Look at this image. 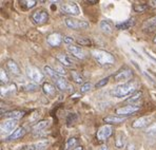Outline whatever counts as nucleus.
Returning <instances> with one entry per match:
<instances>
[{
	"mask_svg": "<svg viewBox=\"0 0 156 150\" xmlns=\"http://www.w3.org/2000/svg\"><path fill=\"white\" fill-rule=\"evenodd\" d=\"M32 20H33V22L35 24L42 25L49 20V13L45 10H43V9L36 10L35 12H33V14H32Z\"/></svg>",
	"mask_w": 156,
	"mask_h": 150,
	"instance_id": "7",
	"label": "nucleus"
},
{
	"mask_svg": "<svg viewBox=\"0 0 156 150\" xmlns=\"http://www.w3.org/2000/svg\"><path fill=\"white\" fill-rule=\"evenodd\" d=\"M109 79H110V77H105V78H102V79H100L99 82L96 84V88L97 89H100V88H104L105 85L109 82Z\"/></svg>",
	"mask_w": 156,
	"mask_h": 150,
	"instance_id": "34",
	"label": "nucleus"
},
{
	"mask_svg": "<svg viewBox=\"0 0 156 150\" xmlns=\"http://www.w3.org/2000/svg\"><path fill=\"white\" fill-rule=\"evenodd\" d=\"M73 150H83V148H82L81 146H78V147H76V148H74Z\"/></svg>",
	"mask_w": 156,
	"mask_h": 150,
	"instance_id": "42",
	"label": "nucleus"
},
{
	"mask_svg": "<svg viewBox=\"0 0 156 150\" xmlns=\"http://www.w3.org/2000/svg\"><path fill=\"white\" fill-rule=\"evenodd\" d=\"M24 114H26V112L21 111V110H11V111L5 112L4 116L8 119H16L17 121V119H21Z\"/></svg>",
	"mask_w": 156,
	"mask_h": 150,
	"instance_id": "17",
	"label": "nucleus"
},
{
	"mask_svg": "<svg viewBox=\"0 0 156 150\" xmlns=\"http://www.w3.org/2000/svg\"><path fill=\"white\" fill-rule=\"evenodd\" d=\"M68 51L73 55L74 57H76L78 59H84L86 58V53L80 47L75 45H69L68 46Z\"/></svg>",
	"mask_w": 156,
	"mask_h": 150,
	"instance_id": "12",
	"label": "nucleus"
},
{
	"mask_svg": "<svg viewBox=\"0 0 156 150\" xmlns=\"http://www.w3.org/2000/svg\"><path fill=\"white\" fill-rule=\"evenodd\" d=\"M54 82H55V86H56V88L60 90V91H65V90L68 89L69 84H68V82H66V78H63V76L58 75L57 77L54 78Z\"/></svg>",
	"mask_w": 156,
	"mask_h": 150,
	"instance_id": "16",
	"label": "nucleus"
},
{
	"mask_svg": "<svg viewBox=\"0 0 156 150\" xmlns=\"http://www.w3.org/2000/svg\"><path fill=\"white\" fill-rule=\"evenodd\" d=\"M65 24L68 27L72 30H75V31H79V30H84L88 29L90 27L89 22L84 21V20H79L76 19V18L73 17H68L65 19Z\"/></svg>",
	"mask_w": 156,
	"mask_h": 150,
	"instance_id": "4",
	"label": "nucleus"
},
{
	"mask_svg": "<svg viewBox=\"0 0 156 150\" xmlns=\"http://www.w3.org/2000/svg\"><path fill=\"white\" fill-rule=\"evenodd\" d=\"M20 3H21V5H26L27 9H32L34 8V6H36V4H37V1H35V0H26V1H20Z\"/></svg>",
	"mask_w": 156,
	"mask_h": 150,
	"instance_id": "32",
	"label": "nucleus"
},
{
	"mask_svg": "<svg viewBox=\"0 0 156 150\" xmlns=\"http://www.w3.org/2000/svg\"><path fill=\"white\" fill-rule=\"evenodd\" d=\"M24 134H26V129H24L23 127H19V128H17L15 131H14L10 137H6V140L8 141H15V140H18V138H21Z\"/></svg>",
	"mask_w": 156,
	"mask_h": 150,
	"instance_id": "19",
	"label": "nucleus"
},
{
	"mask_svg": "<svg viewBox=\"0 0 156 150\" xmlns=\"http://www.w3.org/2000/svg\"><path fill=\"white\" fill-rule=\"evenodd\" d=\"M150 122H151L150 116H141V117H139V119H135V121L133 122L132 126L134 127V128H144V127L148 126L149 124H150Z\"/></svg>",
	"mask_w": 156,
	"mask_h": 150,
	"instance_id": "15",
	"label": "nucleus"
},
{
	"mask_svg": "<svg viewBox=\"0 0 156 150\" xmlns=\"http://www.w3.org/2000/svg\"><path fill=\"white\" fill-rule=\"evenodd\" d=\"M6 68L8 70L12 73L13 75H19L20 74V69L18 67V64L13 60V59H9L6 61Z\"/></svg>",
	"mask_w": 156,
	"mask_h": 150,
	"instance_id": "20",
	"label": "nucleus"
},
{
	"mask_svg": "<svg viewBox=\"0 0 156 150\" xmlns=\"http://www.w3.org/2000/svg\"><path fill=\"white\" fill-rule=\"evenodd\" d=\"M147 133L148 134H156V123H153L147 128Z\"/></svg>",
	"mask_w": 156,
	"mask_h": 150,
	"instance_id": "37",
	"label": "nucleus"
},
{
	"mask_svg": "<svg viewBox=\"0 0 156 150\" xmlns=\"http://www.w3.org/2000/svg\"><path fill=\"white\" fill-rule=\"evenodd\" d=\"M17 127V121L16 119H5L0 125V130H1V135H8L10 137L11 134L16 130Z\"/></svg>",
	"mask_w": 156,
	"mask_h": 150,
	"instance_id": "6",
	"label": "nucleus"
},
{
	"mask_svg": "<svg viewBox=\"0 0 156 150\" xmlns=\"http://www.w3.org/2000/svg\"><path fill=\"white\" fill-rule=\"evenodd\" d=\"M42 90L45 95L50 96V97L54 96L55 93H56V88L53 86L52 84H50V82H44V84L42 85Z\"/></svg>",
	"mask_w": 156,
	"mask_h": 150,
	"instance_id": "25",
	"label": "nucleus"
},
{
	"mask_svg": "<svg viewBox=\"0 0 156 150\" xmlns=\"http://www.w3.org/2000/svg\"><path fill=\"white\" fill-rule=\"evenodd\" d=\"M126 145V137L122 132H119L116 137V141H115V146L117 148H123Z\"/></svg>",
	"mask_w": 156,
	"mask_h": 150,
	"instance_id": "28",
	"label": "nucleus"
},
{
	"mask_svg": "<svg viewBox=\"0 0 156 150\" xmlns=\"http://www.w3.org/2000/svg\"><path fill=\"white\" fill-rule=\"evenodd\" d=\"M134 18H129V19L125 20V21H121L119 24H117L115 27L117 30H120V31H123V30H129L130 27H132L134 25L135 21Z\"/></svg>",
	"mask_w": 156,
	"mask_h": 150,
	"instance_id": "18",
	"label": "nucleus"
},
{
	"mask_svg": "<svg viewBox=\"0 0 156 150\" xmlns=\"http://www.w3.org/2000/svg\"><path fill=\"white\" fill-rule=\"evenodd\" d=\"M16 92V86L14 84H10L8 86L1 87V96H10Z\"/></svg>",
	"mask_w": 156,
	"mask_h": 150,
	"instance_id": "23",
	"label": "nucleus"
},
{
	"mask_svg": "<svg viewBox=\"0 0 156 150\" xmlns=\"http://www.w3.org/2000/svg\"><path fill=\"white\" fill-rule=\"evenodd\" d=\"M144 30L146 31H153V30L156 29V15L153 16V17L149 18L147 19L146 21L144 22V25H143Z\"/></svg>",
	"mask_w": 156,
	"mask_h": 150,
	"instance_id": "22",
	"label": "nucleus"
},
{
	"mask_svg": "<svg viewBox=\"0 0 156 150\" xmlns=\"http://www.w3.org/2000/svg\"><path fill=\"white\" fill-rule=\"evenodd\" d=\"M141 96H143V92L136 91V92H134L132 95H130L128 98H126V103H130V105H133V103L140 100Z\"/></svg>",
	"mask_w": 156,
	"mask_h": 150,
	"instance_id": "27",
	"label": "nucleus"
},
{
	"mask_svg": "<svg viewBox=\"0 0 156 150\" xmlns=\"http://www.w3.org/2000/svg\"><path fill=\"white\" fill-rule=\"evenodd\" d=\"M71 77H72V79L74 80L76 84H79V85L80 84H81V85L84 84L83 76L80 74L79 72H77V71H72V72H71Z\"/></svg>",
	"mask_w": 156,
	"mask_h": 150,
	"instance_id": "29",
	"label": "nucleus"
},
{
	"mask_svg": "<svg viewBox=\"0 0 156 150\" xmlns=\"http://www.w3.org/2000/svg\"><path fill=\"white\" fill-rule=\"evenodd\" d=\"M61 41H62V36L59 33H52L47 38V42L51 47H58V46H60Z\"/></svg>",
	"mask_w": 156,
	"mask_h": 150,
	"instance_id": "13",
	"label": "nucleus"
},
{
	"mask_svg": "<svg viewBox=\"0 0 156 150\" xmlns=\"http://www.w3.org/2000/svg\"><path fill=\"white\" fill-rule=\"evenodd\" d=\"M27 76H29L30 79H31L33 82H35V84H41L42 80H43V78H44L43 73L41 72L38 68L33 67V66L27 67Z\"/></svg>",
	"mask_w": 156,
	"mask_h": 150,
	"instance_id": "5",
	"label": "nucleus"
},
{
	"mask_svg": "<svg viewBox=\"0 0 156 150\" xmlns=\"http://www.w3.org/2000/svg\"><path fill=\"white\" fill-rule=\"evenodd\" d=\"M132 76H133V71L130 68H128V67H123L122 69L118 70L113 75V78L115 82H128V80L132 78Z\"/></svg>",
	"mask_w": 156,
	"mask_h": 150,
	"instance_id": "8",
	"label": "nucleus"
},
{
	"mask_svg": "<svg viewBox=\"0 0 156 150\" xmlns=\"http://www.w3.org/2000/svg\"><path fill=\"white\" fill-rule=\"evenodd\" d=\"M113 133V128L111 125H104L99 128L97 131V140L100 142H105L112 135Z\"/></svg>",
	"mask_w": 156,
	"mask_h": 150,
	"instance_id": "10",
	"label": "nucleus"
},
{
	"mask_svg": "<svg viewBox=\"0 0 156 150\" xmlns=\"http://www.w3.org/2000/svg\"><path fill=\"white\" fill-rule=\"evenodd\" d=\"M36 88H37V86H36V85H27L26 86V89L27 90H32V91H33V90H35Z\"/></svg>",
	"mask_w": 156,
	"mask_h": 150,
	"instance_id": "39",
	"label": "nucleus"
},
{
	"mask_svg": "<svg viewBox=\"0 0 156 150\" xmlns=\"http://www.w3.org/2000/svg\"><path fill=\"white\" fill-rule=\"evenodd\" d=\"M98 150H109V147H108L107 145H104V146H101Z\"/></svg>",
	"mask_w": 156,
	"mask_h": 150,
	"instance_id": "40",
	"label": "nucleus"
},
{
	"mask_svg": "<svg viewBox=\"0 0 156 150\" xmlns=\"http://www.w3.org/2000/svg\"><path fill=\"white\" fill-rule=\"evenodd\" d=\"M78 143V140L76 137H71L66 140L65 144V150H71L72 148H76V145Z\"/></svg>",
	"mask_w": 156,
	"mask_h": 150,
	"instance_id": "30",
	"label": "nucleus"
},
{
	"mask_svg": "<svg viewBox=\"0 0 156 150\" xmlns=\"http://www.w3.org/2000/svg\"><path fill=\"white\" fill-rule=\"evenodd\" d=\"M0 80H1L2 86H3V84L6 85L9 82V76L5 71L3 70V68H1V70H0Z\"/></svg>",
	"mask_w": 156,
	"mask_h": 150,
	"instance_id": "31",
	"label": "nucleus"
},
{
	"mask_svg": "<svg viewBox=\"0 0 156 150\" xmlns=\"http://www.w3.org/2000/svg\"><path fill=\"white\" fill-rule=\"evenodd\" d=\"M127 117L126 116H119V115H109V116L105 117L104 121L105 123H109V124H119V123H122L123 121H126Z\"/></svg>",
	"mask_w": 156,
	"mask_h": 150,
	"instance_id": "21",
	"label": "nucleus"
},
{
	"mask_svg": "<svg viewBox=\"0 0 156 150\" xmlns=\"http://www.w3.org/2000/svg\"><path fill=\"white\" fill-rule=\"evenodd\" d=\"M91 88H92V85L90 82H84V84L81 85V87H80V92H81V93H87V92L90 91Z\"/></svg>",
	"mask_w": 156,
	"mask_h": 150,
	"instance_id": "35",
	"label": "nucleus"
},
{
	"mask_svg": "<svg viewBox=\"0 0 156 150\" xmlns=\"http://www.w3.org/2000/svg\"><path fill=\"white\" fill-rule=\"evenodd\" d=\"M147 8H148V4H134L133 5V9H134L135 12H139V13L146 11Z\"/></svg>",
	"mask_w": 156,
	"mask_h": 150,
	"instance_id": "33",
	"label": "nucleus"
},
{
	"mask_svg": "<svg viewBox=\"0 0 156 150\" xmlns=\"http://www.w3.org/2000/svg\"><path fill=\"white\" fill-rule=\"evenodd\" d=\"M135 90H136L135 84H133V82H125V84L118 85L115 88H113L111 91V94L114 97L122 98L126 97V96L132 95L134 92H136Z\"/></svg>",
	"mask_w": 156,
	"mask_h": 150,
	"instance_id": "1",
	"label": "nucleus"
},
{
	"mask_svg": "<svg viewBox=\"0 0 156 150\" xmlns=\"http://www.w3.org/2000/svg\"><path fill=\"white\" fill-rule=\"evenodd\" d=\"M50 123L49 121H41L37 123L36 125L33 126V128H32V131H33V133H39V132H42L43 130H45V129L49 127Z\"/></svg>",
	"mask_w": 156,
	"mask_h": 150,
	"instance_id": "24",
	"label": "nucleus"
},
{
	"mask_svg": "<svg viewBox=\"0 0 156 150\" xmlns=\"http://www.w3.org/2000/svg\"><path fill=\"white\" fill-rule=\"evenodd\" d=\"M56 59L60 63L61 66H65V67H73L74 66V61H73V59L66 54H57Z\"/></svg>",
	"mask_w": 156,
	"mask_h": 150,
	"instance_id": "14",
	"label": "nucleus"
},
{
	"mask_svg": "<svg viewBox=\"0 0 156 150\" xmlns=\"http://www.w3.org/2000/svg\"><path fill=\"white\" fill-rule=\"evenodd\" d=\"M77 42L79 43L80 46H90L91 45V40L87 37H81L79 39H77Z\"/></svg>",
	"mask_w": 156,
	"mask_h": 150,
	"instance_id": "36",
	"label": "nucleus"
},
{
	"mask_svg": "<svg viewBox=\"0 0 156 150\" xmlns=\"http://www.w3.org/2000/svg\"><path fill=\"white\" fill-rule=\"evenodd\" d=\"M63 41H65L66 43H68V46H69V45H72L74 39H73V37H71V36H65V37H63Z\"/></svg>",
	"mask_w": 156,
	"mask_h": 150,
	"instance_id": "38",
	"label": "nucleus"
},
{
	"mask_svg": "<svg viewBox=\"0 0 156 150\" xmlns=\"http://www.w3.org/2000/svg\"><path fill=\"white\" fill-rule=\"evenodd\" d=\"M60 12L65 15H70V16H77L80 14V9L75 2L73 1H68V2H62L59 6Z\"/></svg>",
	"mask_w": 156,
	"mask_h": 150,
	"instance_id": "3",
	"label": "nucleus"
},
{
	"mask_svg": "<svg viewBox=\"0 0 156 150\" xmlns=\"http://www.w3.org/2000/svg\"><path fill=\"white\" fill-rule=\"evenodd\" d=\"M87 3H90V4H93V3H97V1H87Z\"/></svg>",
	"mask_w": 156,
	"mask_h": 150,
	"instance_id": "43",
	"label": "nucleus"
},
{
	"mask_svg": "<svg viewBox=\"0 0 156 150\" xmlns=\"http://www.w3.org/2000/svg\"><path fill=\"white\" fill-rule=\"evenodd\" d=\"M99 27H100V30L105 34H111L112 31H113V27H112V24H110L108 20H102V21H100Z\"/></svg>",
	"mask_w": 156,
	"mask_h": 150,
	"instance_id": "26",
	"label": "nucleus"
},
{
	"mask_svg": "<svg viewBox=\"0 0 156 150\" xmlns=\"http://www.w3.org/2000/svg\"><path fill=\"white\" fill-rule=\"evenodd\" d=\"M49 141L43 140V141H38V142L32 143L30 145L24 146L21 150H47L48 146H49Z\"/></svg>",
	"mask_w": 156,
	"mask_h": 150,
	"instance_id": "11",
	"label": "nucleus"
},
{
	"mask_svg": "<svg viewBox=\"0 0 156 150\" xmlns=\"http://www.w3.org/2000/svg\"><path fill=\"white\" fill-rule=\"evenodd\" d=\"M153 41H154V42L156 43V35H155V37H154V39H153Z\"/></svg>",
	"mask_w": 156,
	"mask_h": 150,
	"instance_id": "44",
	"label": "nucleus"
},
{
	"mask_svg": "<svg viewBox=\"0 0 156 150\" xmlns=\"http://www.w3.org/2000/svg\"><path fill=\"white\" fill-rule=\"evenodd\" d=\"M140 109V106L139 105H128L125 107H120L118 109H116V115L119 116H129V115L134 114L135 112H137Z\"/></svg>",
	"mask_w": 156,
	"mask_h": 150,
	"instance_id": "9",
	"label": "nucleus"
},
{
	"mask_svg": "<svg viewBox=\"0 0 156 150\" xmlns=\"http://www.w3.org/2000/svg\"><path fill=\"white\" fill-rule=\"evenodd\" d=\"M91 54L100 66H110V64H113L115 63L114 56L110 52H108V51L95 49L92 50Z\"/></svg>",
	"mask_w": 156,
	"mask_h": 150,
	"instance_id": "2",
	"label": "nucleus"
},
{
	"mask_svg": "<svg viewBox=\"0 0 156 150\" xmlns=\"http://www.w3.org/2000/svg\"><path fill=\"white\" fill-rule=\"evenodd\" d=\"M150 4H151V6H153V8H156V1H154V0L150 1Z\"/></svg>",
	"mask_w": 156,
	"mask_h": 150,
	"instance_id": "41",
	"label": "nucleus"
}]
</instances>
